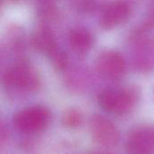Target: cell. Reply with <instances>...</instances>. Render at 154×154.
<instances>
[{
    "label": "cell",
    "mask_w": 154,
    "mask_h": 154,
    "mask_svg": "<svg viewBox=\"0 0 154 154\" xmlns=\"http://www.w3.org/2000/svg\"><path fill=\"white\" fill-rule=\"evenodd\" d=\"M94 39L89 31L84 28L74 29L69 34V43L78 53H87L93 45Z\"/></svg>",
    "instance_id": "10"
},
{
    "label": "cell",
    "mask_w": 154,
    "mask_h": 154,
    "mask_svg": "<svg viewBox=\"0 0 154 154\" xmlns=\"http://www.w3.org/2000/svg\"><path fill=\"white\" fill-rule=\"evenodd\" d=\"M90 129L92 137L97 144L106 148L117 144L119 132L115 124L109 119L101 116H95L91 119Z\"/></svg>",
    "instance_id": "4"
},
{
    "label": "cell",
    "mask_w": 154,
    "mask_h": 154,
    "mask_svg": "<svg viewBox=\"0 0 154 154\" xmlns=\"http://www.w3.org/2000/svg\"><path fill=\"white\" fill-rule=\"evenodd\" d=\"M147 23L150 27H153L154 28V5L151 8L148 16H147Z\"/></svg>",
    "instance_id": "12"
},
{
    "label": "cell",
    "mask_w": 154,
    "mask_h": 154,
    "mask_svg": "<svg viewBox=\"0 0 154 154\" xmlns=\"http://www.w3.org/2000/svg\"><path fill=\"white\" fill-rule=\"evenodd\" d=\"M64 125L68 127H77L82 122V116L77 110H69L68 111L63 117Z\"/></svg>",
    "instance_id": "11"
},
{
    "label": "cell",
    "mask_w": 154,
    "mask_h": 154,
    "mask_svg": "<svg viewBox=\"0 0 154 154\" xmlns=\"http://www.w3.org/2000/svg\"><path fill=\"white\" fill-rule=\"evenodd\" d=\"M96 154H107V153H96Z\"/></svg>",
    "instance_id": "13"
},
{
    "label": "cell",
    "mask_w": 154,
    "mask_h": 154,
    "mask_svg": "<svg viewBox=\"0 0 154 154\" xmlns=\"http://www.w3.org/2000/svg\"><path fill=\"white\" fill-rule=\"evenodd\" d=\"M8 86L20 89L33 90L40 85L36 71L27 63H18L12 67L5 76Z\"/></svg>",
    "instance_id": "3"
},
{
    "label": "cell",
    "mask_w": 154,
    "mask_h": 154,
    "mask_svg": "<svg viewBox=\"0 0 154 154\" xmlns=\"http://www.w3.org/2000/svg\"><path fill=\"white\" fill-rule=\"evenodd\" d=\"M133 47V63L141 71L154 69V39L149 35H139Z\"/></svg>",
    "instance_id": "5"
},
{
    "label": "cell",
    "mask_w": 154,
    "mask_h": 154,
    "mask_svg": "<svg viewBox=\"0 0 154 154\" xmlns=\"http://www.w3.org/2000/svg\"><path fill=\"white\" fill-rule=\"evenodd\" d=\"M49 121L50 113L46 108L33 106L19 112L14 119V124L19 132L32 134L42 131Z\"/></svg>",
    "instance_id": "2"
},
{
    "label": "cell",
    "mask_w": 154,
    "mask_h": 154,
    "mask_svg": "<svg viewBox=\"0 0 154 154\" xmlns=\"http://www.w3.org/2000/svg\"><path fill=\"white\" fill-rule=\"evenodd\" d=\"M139 100V91L134 87L108 88L98 97L100 106L108 113L117 116L129 114Z\"/></svg>",
    "instance_id": "1"
},
{
    "label": "cell",
    "mask_w": 154,
    "mask_h": 154,
    "mask_svg": "<svg viewBox=\"0 0 154 154\" xmlns=\"http://www.w3.org/2000/svg\"><path fill=\"white\" fill-rule=\"evenodd\" d=\"M32 45L36 50L46 55L53 56L58 51L51 32L45 28H41L35 31L32 35Z\"/></svg>",
    "instance_id": "9"
},
{
    "label": "cell",
    "mask_w": 154,
    "mask_h": 154,
    "mask_svg": "<svg viewBox=\"0 0 154 154\" xmlns=\"http://www.w3.org/2000/svg\"><path fill=\"white\" fill-rule=\"evenodd\" d=\"M131 154H154V127L140 126L131 132L127 140Z\"/></svg>",
    "instance_id": "7"
},
{
    "label": "cell",
    "mask_w": 154,
    "mask_h": 154,
    "mask_svg": "<svg viewBox=\"0 0 154 154\" xmlns=\"http://www.w3.org/2000/svg\"><path fill=\"white\" fill-rule=\"evenodd\" d=\"M97 69L105 78L109 79H121L126 69L124 56L116 51H103L97 60Z\"/></svg>",
    "instance_id": "6"
},
{
    "label": "cell",
    "mask_w": 154,
    "mask_h": 154,
    "mask_svg": "<svg viewBox=\"0 0 154 154\" xmlns=\"http://www.w3.org/2000/svg\"><path fill=\"white\" fill-rule=\"evenodd\" d=\"M132 13V5L128 2L119 1L107 5L101 15L100 25L104 29H113L125 22Z\"/></svg>",
    "instance_id": "8"
}]
</instances>
